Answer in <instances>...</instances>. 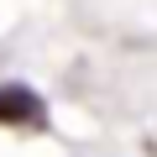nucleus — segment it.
I'll return each instance as SVG.
<instances>
[{"instance_id": "1", "label": "nucleus", "mask_w": 157, "mask_h": 157, "mask_svg": "<svg viewBox=\"0 0 157 157\" xmlns=\"http://www.w3.org/2000/svg\"><path fill=\"white\" fill-rule=\"evenodd\" d=\"M0 126L42 131V126H47V105L37 100V89H26V84H0Z\"/></svg>"}]
</instances>
